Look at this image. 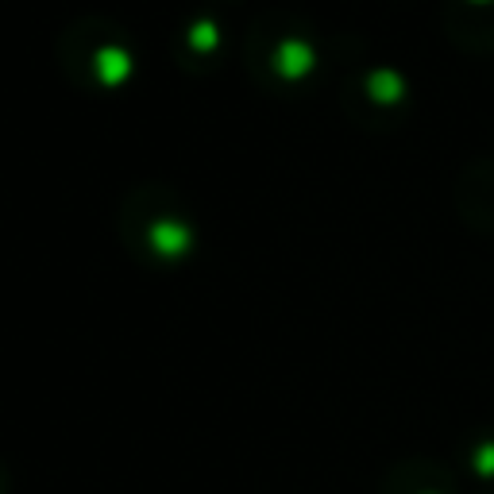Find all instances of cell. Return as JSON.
Wrapping results in <instances>:
<instances>
[{"mask_svg":"<svg viewBox=\"0 0 494 494\" xmlns=\"http://www.w3.org/2000/svg\"><path fill=\"white\" fill-rule=\"evenodd\" d=\"M386 494H452L448 471L429 459H409L386 479Z\"/></svg>","mask_w":494,"mask_h":494,"instance_id":"obj_1","label":"cell"}]
</instances>
